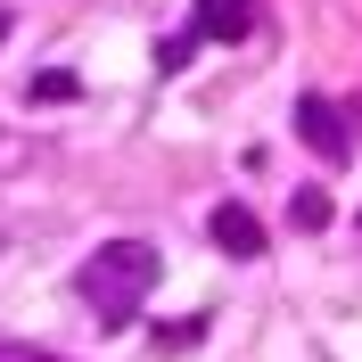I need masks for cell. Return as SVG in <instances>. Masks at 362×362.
Instances as JSON below:
<instances>
[{"instance_id": "3", "label": "cell", "mask_w": 362, "mask_h": 362, "mask_svg": "<svg viewBox=\"0 0 362 362\" xmlns=\"http://www.w3.org/2000/svg\"><path fill=\"white\" fill-rule=\"evenodd\" d=\"M189 33H198V42H247L255 33V0H198Z\"/></svg>"}, {"instance_id": "2", "label": "cell", "mask_w": 362, "mask_h": 362, "mask_svg": "<svg viewBox=\"0 0 362 362\" xmlns=\"http://www.w3.org/2000/svg\"><path fill=\"white\" fill-rule=\"evenodd\" d=\"M296 140H305L321 165H346V157H354V132H346L338 99H321V90H305V99H296Z\"/></svg>"}, {"instance_id": "6", "label": "cell", "mask_w": 362, "mask_h": 362, "mask_svg": "<svg viewBox=\"0 0 362 362\" xmlns=\"http://www.w3.org/2000/svg\"><path fill=\"white\" fill-rule=\"evenodd\" d=\"M288 223L296 230H321V223H329V198H321V189H296V198H288Z\"/></svg>"}, {"instance_id": "9", "label": "cell", "mask_w": 362, "mask_h": 362, "mask_svg": "<svg viewBox=\"0 0 362 362\" xmlns=\"http://www.w3.org/2000/svg\"><path fill=\"white\" fill-rule=\"evenodd\" d=\"M0 42H8V8H0Z\"/></svg>"}, {"instance_id": "5", "label": "cell", "mask_w": 362, "mask_h": 362, "mask_svg": "<svg viewBox=\"0 0 362 362\" xmlns=\"http://www.w3.org/2000/svg\"><path fill=\"white\" fill-rule=\"evenodd\" d=\"M66 99H83V83H74V74H33V107H66Z\"/></svg>"}, {"instance_id": "7", "label": "cell", "mask_w": 362, "mask_h": 362, "mask_svg": "<svg viewBox=\"0 0 362 362\" xmlns=\"http://www.w3.org/2000/svg\"><path fill=\"white\" fill-rule=\"evenodd\" d=\"M189 58H198V33H165V42H157V66L165 74H181Z\"/></svg>"}, {"instance_id": "1", "label": "cell", "mask_w": 362, "mask_h": 362, "mask_svg": "<svg viewBox=\"0 0 362 362\" xmlns=\"http://www.w3.org/2000/svg\"><path fill=\"white\" fill-rule=\"evenodd\" d=\"M157 247L148 239H107V247H90L83 255V272H74V296H83L90 313L107 321V329H132V313H140V296L157 288Z\"/></svg>"}, {"instance_id": "8", "label": "cell", "mask_w": 362, "mask_h": 362, "mask_svg": "<svg viewBox=\"0 0 362 362\" xmlns=\"http://www.w3.org/2000/svg\"><path fill=\"white\" fill-rule=\"evenodd\" d=\"M0 362H58V354H42V346H8V338H0Z\"/></svg>"}, {"instance_id": "4", "label": "cell", "mask_w": 362, "mask_h": 362, "mask_svg": "<svg viewBox=\"0 0 362 362\" xmlns=\"http://www.w3.org/2000/svg\"><path fill=\"white\" fill-rule=\"evenodd\" d=\"M206 239H214L223 255H239V264H255V255H264V223H255L247 206H214V223H206Z\"/></svg>"}]
</instances>
